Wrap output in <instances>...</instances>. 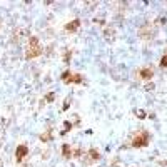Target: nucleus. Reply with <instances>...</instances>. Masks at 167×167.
<instances>
[{
	"label": "nucleus",
	"mask_w": 167,
	"mask_h": 167,
	"mask_svg": "<svg viewBox=\"0 0 167 167\" xmlns=\"http://www.w3.org/2000/svg\"><path fill=\"white\" fill-rule=\"evenodd\" d=\"M69 105H70V99H67V100H65V104H63V110L69 109Z\"/></svg>",
	"instance_id": "nucleus-16"
},
{
	"label": "nucleus",
	"mask_w": 167,
	"mask_h": 167,
	"mask_svg": "<svg viewBox=\"0 0 167 167\" xmlns=\"http://www.w3.org/2000/svg\"><path fill=\"white\" fill-rule=\"evenodd\" d=\"M63 125H65V130H63L62 134H65V132H69L70 129H72V124H70V122H63Z\"/></svg>",
	"instance_id": "nucleus-15"
},
{
	"label": "nucleus",
	"mask_w": 167,
	"mask_h": 167,
	"mask_svg": "<svg viewBox=\"0 0 167 167\" xmlns=\"http://www.w3.org/2000/svg\"><path fill=\"white\" fill-rule=\"evenodd\" d=\"M150 140V135L147 130H140V132H137L135 135H134L132 139V145L134 147H137V149H140V147H145V145L149 144Z\"/></svg>",
	"instance_id": "nucleus-2"
},
{
	"label": "nucleus",
	"mask_w": 167,
	"mask_h": 167,
	"mask_svg": "<svg viewBox=\"0 0 167 167\" xmlns=\"http://www.w3.org/2000/svg\"><path fill=\"white\" fill-rule=\"evenodd\" d=\"M135 115H137L139 119H145V117H147L144 110H135Z\"/></svg>",
	"instance_id": "nucleus-13"
},
{
	"label": "nucleus",
	"mask_w": 167,
	"mask_h": 167,
	"mask_svg": "<svg viewBox=\"0 0 167 167\" xmlns=\"http://www.w3.org/2000/svg\"><path fill=\"white\" fill-rule=\"evenodd\" d=\"M70 77H72V72H70V70H65V72L62 74V80L65 82V84H69Z\"/></svg>",
	"instance_id": "nucleus-10"
},
{
	"label": "nucleus",
	"mask_w": 167,
	"mask_h": 167,
	"mask_svg": "<svg viewBox=\"0 0 167 167\" xmlns=\"http://www.w3.org/2000/svg\"><path fill=\"white\" fill-rule=\"evenodd\" d=\"M139 77H140V79H144V80H150V79L154 77V72H152V69L145 67V69L139 70Z\"/></svg>",
	"instance_id": "nucleus-4"
},
{
	"label": "nucleus",
	"mask_w": 167,
	"mask_h": 167,
	"mask_svg": "<svg viewBox=\"0 0 167 167\" xmlns=\"http://www.w3.org/2000/svg\"><path fill=\"white\" fill-rule=\"evenodd\" d=\"M29 154V147L25 144H20V145H17V149H15V161L17 162H20L23 159V157Z\"/></svg>",
	"instance_id": "nucleus-3"
},
{
	"label": "nucleus",
	"mask_w": 167,
	"mask_h": 167,
	"mask_svg": "<svg viewBox=\"0 0 167 167\" xmlns=\"http://www.w3.org/2000/svg\"><path fill=\"white\" fill-rule=\"evenodd\" d=\"M159 166H162V167L167 166V161H161V162H159Z\"/></svg>",
	"instance_id": "nucleus-17"
},
{
	"label": "nucleus",
	"mask_w": 167,
	"mask_h": 167,
	"mask_svg": "<svg viewBox=\"0 0 167 167\" xmlns=\"http://www.w3.org/2000/svg\"><path fill=\"white\" fill-rule=\"evenodd\" d=\"M70 58H72V52H70V50H65V54H63V62L69 63Z\"/></svg>",
	"instance_id": "nucleus-12"
},
{
	"label": "nucleus",
	"mask_w": 167,
	"mask_h": 167,
	"mask_svg": "<svg viewBox=\"0 0 167 167\" xmlns=\"http://www.w3.org/2000/svg\"><path fill=\"white\" fill-rule=\"evenodd\" d=\"M80 82H82V75L80 74H72L69 84H80Z\"/></svg>",
	"instance_id": "nucleus-8"
},
{
	"label": "nucleus",
	"mask_w": 167,
	"mask_h": 167,
	"mask_svg": "<svg viewBox=\"0 0 167 167\" xmlns=\"http://www.w3.org/2000/svg\"><path fill=\"white\" fill-rule=\"evenodd\" d=\"M62 154H63V157H65V159H70V157L74 156L69 144H63V145H62Z\"/></svg>",
	"instance_id": "nucleus-7"
},
{
	"label": "nucleus",
	"mask_w": 167,
	"mask_h": 167,
	"mask_svg": "<svg viewBox=\"0 0 167 167\" xmlns=\"http://www.w3.org/2000/svg\"><path fill=\"white\" fill-rule=\"evenodd\" d=\"M161 67H162V69H164V67H167V54L161 58Z\"/></svg>",
	"instance_id": "nucleus-14"
},
{
	"label": "nucleus",
	"mask_w": 167,
	"mask_h": 167,
	"mask_svg": "<svg viewBox=\"0 0 167 167\" xmlns=\"http://www.w3.org/2000/svg\"><path fill=\"white\" fill-rule=\"evenodd\" d=\"M45 100L49 102V104H52L54 100H55V94H54V92H49V94L45 95Z\"/></svg>",
	"instance_id": "nucleus-11"
},
{
	"label": "nucleus",
	"mask_w": 167,
	"mask_h": 167,
	"mask_svg": "<svg viewBox=\"0 0 167 167\" xmlns=\"http://www.w3.org/2000/svg\"><path fill=\"white\" fill-rule=\"evenodd\" d=\"M80 27V20L79 18H75V20H72L70 23H67L65 25V30L67 32H70V34H74V32H77V29Z\"/></svg>",
	"instance_id": "nucleus-5"
},
{
	"label": "nucleus",
	"mask_w": 167,
	"mask_h": 167,
	"mask_svg": "<svg viewBox=\"0 0 167 167\" xmlns=\"http://www.w3.org/2000/svg\"><path fill=\"white\" fill-rule=\"evenodd\" d=\"M40 140H42V142H50V140H52V127H49V129H47V132L42 134Z\"/></svg>",
	"instance_id": "nucleus-6"
},
{
	"label": "nucleus",
	"mask_w": 167,
	"mask_h": 167,
	"mask_svg": "<svg viewBox=\"0 0 167 167\" xmlns=\"http://www.w3.org/2000/svg\"><path fill=\"white\" fill-rule=\"evenodd\" d=\"M89 154H90V157H92V161H99V159H100V154H99V150H95V149H90Z\"/></svg>",
	"instance_id": "nucleus-9"
},
{
	"label": "nucleus",
	"mask_w": 167,
	"mask_h": 167,
	"mask_svg": "<svg viewBox=\"0 0 167 167\" xmlns=\"http://www.w3.org/2000/svg\"><path fill=\"white\" fill-rule=\"evenodd\" d=\"M39 55H42V47L39 44V39L32 35L29 39V49L25 52V58L30 60V58H35V57H39Z\"/></svg>",
	"instance_id": "nucleus-1"
}]
</instances>
